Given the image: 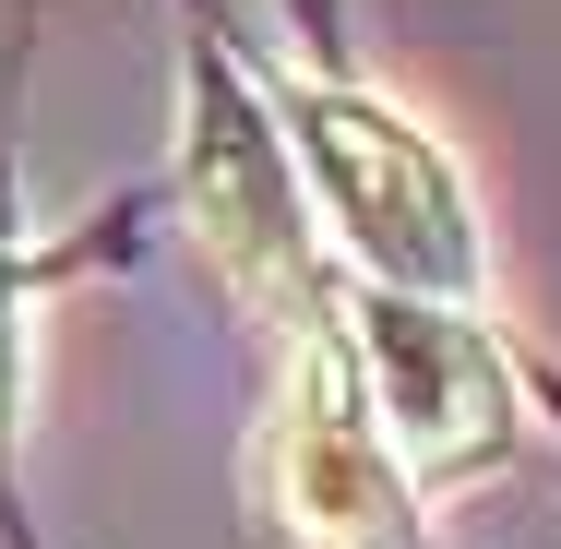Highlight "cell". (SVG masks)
Listing matches in <instances>:
<instances>
[{
	"label": "cell",
	"mask_w": 561,
	"mask_h": 549,
	"mask_svg": "<svg viewBox=\"0 0 561 549\" xmlns=\"http://www.w3.org/2000/svg\"><path fill=\"white\" fill-rule=\"evenodd\" d=\"M275 131L299 144V180H311L299 204H323V227L382 299H443V311L490 299L478 192L419 119H394L382 96H346V84H287Z\"/></svg>",
	"instance_id": "6da1fadb"
},
{
	"label": "cell",
	"mask_w": 561,
	"mask_h": 549,
	"mask_svg": "<svg viewBox=\"0 0 561 549\" xmlns=\"http://www.w3.org/2000/svg\"><path fill=\"white\" fill-rule=\"evenodd\" d=\"M335 346H346V370H358V407H370V431L394 454V478H466L478 454H502V431H514V370L478 334V311L358 287Z\"/></svg>",
	"instance_id": "7a4b0ae2"
},
{
	"label": "cell",
	"mask_w": 561,
	"mask_h": 549,
	"mask_svg": "<svg viewBox=\"0 0 561 549\" xmlns=\"http://www.w3.org/2000/svg\"><path fill=\"white\" fill-rule=\"evenodd\" d=\"M263 502H275L287 549H382L394 538V454L358 407V370H346L335 334H311L299 370H287V407L263 431Z\"/></svg>",
	"instance_id": "3957f363"
},
{
	"label": "cell",
	"mask_w": 561,
	"mask_h": 549,
	"mask_svg": "<svg viewBox=\"0 0 561 549\" xmlns=\"http://www.w3.org/2000/svg\"><path fill=\"white\" fill-rule=\"evenodd\" d=\"M192 216H204L216 263L251 299H311V204L287 192L275 119H251L227 84L204 96V119H192Z\"/></svg>",
	"instance_id": "277c9868"
},
{
	"label": "cell",
	"mask_w": 561,
	"mask_h": 549,
	"mask_svg": "<svg viewBox=\"0 0 561 549\" xmlns=\"http://www.w3.org/2000/svg\"><path fill=\"white\" fill-rule=\"evenodd\" d=\"M0 382H12V287H0Z\"/></svg>",
	"instance_id": "5b68a950"
}]
</instances>
